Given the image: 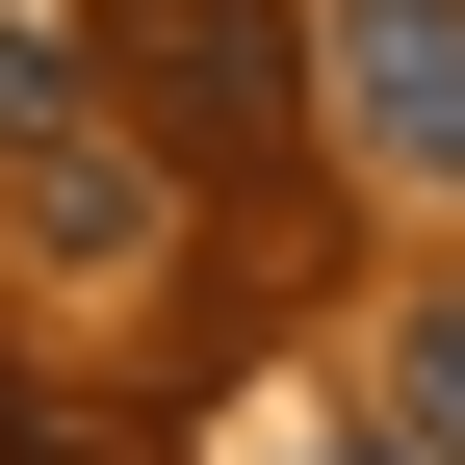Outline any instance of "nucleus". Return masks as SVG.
Wrapping results in <instances>:
<instances>
[{"label": "nucleus", "instance_id": "f257e3e1", "mask_svg": "<svg viewBox=\"0 0 465 465\" xmlns=\"http://www.w3.org/2000/svg\"><path fill=\"white\" fill-rule=\"evenodd\" d=\"M78 78L155 130V182H284L311 155V0H104Z\"/></svg>", "mask_w": 465, "mask_h": 465}, {"label": "nucleus", "instance_id": "f03ea898", "mask_svg": "<svg viewBox=\"0 0 465 465\" xmlns=\"http://www.w3.org/2000/svg\"><path fill=\"white\" fill-rule=\"evenodd\" d=\"M0 207H26V259H52V284H130L155 232H182L155 130L78 78V52H26V26H0Z\"/></svg>", "mask_w": 465, "mask_h": 465}, {"label": "nucleus", "instance_id": "7ed1b4c3", "mask_svg": "<svg viewBox=\"0 0 465 465\" xmlns=\"http://www.w3.org/2000/svg\"><path fill=\"white\" fill-rule=\"evenodd\" d=\"M311 104H336L362 182L465 207V0H311Z\"/></svg>", "mask_w": 465, "mask_h": 465}, {"label": "nucleus", "instance_id": "20e7f679", "mask_svg": "<svg viewBox=\"0 0 465 465\" xmlns=\"http://www.w3.org/2000/svg\"><path fill=\"white\" fill-rule=\"evenodd\" d=\"M388 440L465 465V284H440V311H388Z\"/></svg>", "mask_w": 465, "mask_h": 465}, {"label": "nucleus", "instance_id": "39448f33", "mask_svg": "<svg viewBox=\"0 0 465 465\" xmlns=\"http://www.w3.org/2000/svg\"><path fill=\"white\" fill-rule=\"evenodd\" d=\"M336 465H414V440H336Z\"/></svg>", "mask_w": 465, "mask_h": 465}]
</instances>
